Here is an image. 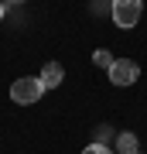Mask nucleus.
Returning <instances> with one entry per match:
<instances>
[{
    "mask_svg": "<svg viewBox=\"0 0 147 154\" xmlns=\"http://www.w3.org/2000/svg\"><path fill=\"white\" fill-rule=\"evenodd\" d=\"M116 147H120V154H137V134H120L116 137Z\"/></svg>",
    "mask_w": 147,
    "mask_h": 154,
    "instance_id": "obj_5",
    "label": "nucleus"
},
{
    "mask_svg": "<svg viewBox=\"0 0 147 154\" xmlns=\"http://www.w3.org/2000/svg\"><path fill=\"white\" fill-rule=\"evenodd\" d=\"M0 21H4V4H0Z\"/></svg>",
    "mask_w": 147,
    "mask_h": 154,
    "instance_id": "obj_8",
    "label": "nucleus"
},
{
    "mask_svg": "<svg viewBox=\"0 0 147 154\" xmlns=\"http://www.w3.org/2000/svg\"><path fill=\"white\" fill-rule=\"evenodd\" d=\"M38 79H41V86H44V89H58V86H62V79H65V69H62L58 62H48V65L41 69V75H38Z\"/></svg>",
    "mask_w": 147,
    "mask_h": 154,
    "instance_id": "obj_4",
    "label": "nucleus"
},
{
    "mask_svg": "<svg viewBox=\"0 0 147 154\" xmlns=\"http://www.w3.org/2000/svg\"><path fill=\"white\" fill-rule=\"evenodd\" d=\"M44 93V86H41V79L38 75H24V79H14V86H11V99L14 103H21V106H31V103H38Z\"/></svg>",
    "mask_w": 147,
    "mask_h": 154,
    "instance_id": "obj_1",
    "label": "nucleus"
},
{
    "mask_svg": "<svg viewBox=\"0 0 147 154\" xmlns=\"http://www.w3.org/2000/svg\"><path fill=\"white\" fill-rule=\"evenodd\" d=\"M140 14H144L140 0H113V24L116 28H137Z\"/></svg>",
    "mask_w": 147,
    "mask_h": 154,
    "instance_id": "obj_2",
    "label": "nucleus"
},
{
    "mask_svg": "<svg viewBox=\"0 0 147 154\" xmlns=\"http://www.w3.org/2000/svg\"><path fill=\"white\" fill-rule=\"evenodd\" d=\"M93 62H96L99 69H109V65H113V58H109V51H106V48H99L96 55H93Z\"/></svg>",
    "mask_w": 147,
    "mask_h": 154,
    "instance_id": "obj_6",
    "label": "nucleus"
},
{
    "mask_svg": "<svg viewBox=\"0 0 147 154\" xmlns=\"http://www.w3.org/2000/svg\"><path fill=\"white\" fill-rule=\"evenodd\" d=\"M82 154H113V151L106 144H89V147H82Z\"/></svg>",
    "mask_w": 147,
    "mask_h": 154,
    "instance_id": "obj_7",
    "label": "nucleus"
},
{
    "mask_svg": "<svg viewBox=\"0 0 147 154\" xmlns=\"http://www.w3.org/2000/svg\"><path fill=\"white\" fill-rule=\"evenodd\" d=\"M106 72H109V82L113 86H133L137 75H140V69H137L133 58H113V65Z\"/></svg>",
    "mask_w": 147,
    "mask_h": 154,
    "instance_id": "obj_3",
    "label": "nucleus"
},
{
    "mask_svg": "<svg viewBox=\"0 0 147 154\" xmlns=\"http://www.w3.org/2000/svg\"><path fill=\"white\" fill-rule=\"evenodd\" d=\"M11 4H24V0H11Z\"/></svg>",
    "mask_w": 147,
    "mask_h": 154,
    "instance_id": "obj_9",
    "label": "nucleus"
}]
</instances>
